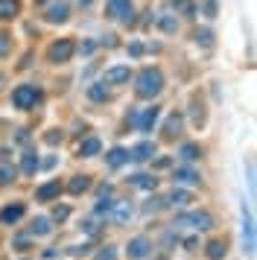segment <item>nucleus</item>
Segmentation results:
<instances>
[{"mask_svg":"<svg viewBox=\"0 0 257 260\" xmlns=\"http://www.w3.org/2000/svg\"><path fill=\"white\" fill-rule=\"evenodd\" d=\"M164 91V73L158 68H143L138 73V79H135V94L140 100H152V96H158Z\"/></svg>","mask_w":257,"mask_h":260,"instance_id":"f257e3e1","label":"nucleus"},{"mask_svg":"<svg viewBox=\"0 0 257 260\" xmlns=\"http://www.w3.org/2000/svg\"><path fill=\"white\" fill-rule=\"evenodd\" d=\"M35 103H41V88L38 85H18L12 91V106L21 108V111H29Z\"/></svg>","mask_w":257,"mask_h":260,"instance_id":"f03ea898","label":"nucleus"},{"mask_svg":"<svg viewBox=\"0 0 257 260\" xmlns=\"http://www.w3.org/2000/svg\"><path fill=\"white\" fill-rule=\"evenodd\" d=\"M73 53H76V44H73L70 38H58L56 44H50L47 59L53 61V64H68V61L73 59Z\"/></svg>","mask_w":257,"mask_h":260,"instance_id":"7ed1b4c3","label":"nucleus"},{"mask_svg":"<svg viewBox=\"0 0 257 260\" xmlns=\"http://www.w3.org/2000/svg\"><path fill=\"white\" fill-rule=\"evenodd\" d=\"M175 225H190V228H196V231H208L210 225H213V216H210L208 211L181 213V216H175Z\"/></svg>","mask_w":257,"mask_h":260,"instance_id":"20e7f679","label":"nucleus"},{"mask_svg":"<svg viewBox=\"0 0 257 260\" xmlns=\"http://www.w3.org/2000/svg\"><path fill=\"white\" fill-rule=\"evenodd\" d=\"M105 18L128 24V18H132V0H108L105 3Z\"/></svg>","mask_w":257,"mask_h":260,"instance_id":"39448f33","label":"nucleus"},{"mask_svg":"<svg viewBox=\"0 0 257 260\" xmlns=\"http://www.w3.org/2000/svg\"><path fill=\"white\" fill-rule=\"evenodd\" d=\"M70 18V6L65 3V0H56V3H50L44 12V21L47 24H65Z\"/></svg>","mask_w":257,"mask_h":260,"instance_id":"423d86ee","label":"nucleus"},{"mask_svg":"<svg viewBox=\"0 0 257 260\" xmlns=\"http://www.w3.org/2000/svg\"><path fill=\"white\" fill-rule=\"evenodd\" d=\"M132 79V71H128L126 64H117V68H108L103 73V85H123Z\"/></svg>","mask_w":257,"mask_h":260,"instance_id":"0eeeda50","label":"nucleus"},{"mask_svg":"<svg viewBox=\"0 0 257 260\" xmlns=\"http://www.w3.org/2000/svg\"><path fill=\"white\" fill-rule=\"evenodd\" d=\"M149 248H152V243L146 240V237H135V240L128 243L126 251H128V257L132 260H143L146 254H149Z\"/></svg>","mask_w":257,"mask_h":260,"instance_id":"6e6552de","label":"nucleus"},{"mask_svg":"<svg viewBox=\"0 0 257 260\" xmlns=\"http://www.w3.org/2000/svg\"><path fill=\"white\" fill-rule=\"evenodd\" d=\"M158 117H161V108L152 106V108H146V111H143L135 123H138L140 132H152V129H155V123H158Z\"/></svg>","mask_w":257,"mask_h":260,"instance_id":"1a4fd4ad","label":"nucleus"},{"mask_svg":"<svg viewBox=\"0 0 257 260\" xmlns=\"http://www.w3.org/2000/svg\"><path fill=\"white\" fill-rule=\"evenodd\" d=\"M23 211H26V208H23L21 202H15V205H6V208L0 211V222H3V225H15V222H18V219L23 216Z\"/></svg>","mask_w":257,"mask_h":260,"instance_id":"9d476101","label":"nucleus"},{"mask_svg":"<svg viewBox=\"0 0 257 260\" xmlns=\"http://www.w3.org/2000/svg\"><path fill=\"white\" fill-rule=\"evenodd\" d=\"M243 246L245 251H254V225H251V213L243 208Z\"/></svg>","mask_w":257,"mask_h":260,"instance_id":"9b49d317","label":"nucleus"},{"mask_svg":"<svg viewBox=\"0 0 257 260\" xmlns=\"http://www.w3.org/2000/svg\"><path fill=\"white\" fill-rule=\"evenodd\" d=\"M21 15V0H0V18L9 21V18H18Z\"/></svg>","mask_w":257,"mask_h":260,"instance_id":"f8f14e48","label":"nucleus"},{"mask_svg":"<svg viewBox=\"0 0 257 260\" xmlns=\"http://www.w3.org/2000/svg\"><path fill=\"white\" fill-rule=\"evenodd\" d=\"M181 126H184V117L181 114H170L167 123H164V135L167 138H175V135H181Z\"/></svg>","mask_w":257,"mask_h":260,"instance_id":"ddd939ff","label":"nucleus"},{"mask_svg":"<svg viewBox=\"0 0 257 260\" xmlns=\"http://www.w3.org/2000/svg\"><path fill=\"white\" fill-rule=\"evenodd\" d=\"M58 193H61V184H58V181H47L44 187L35 190V199H38V202H47V199H53V196H58Z\"/></svg>","mask_w":257,"mask_h":260,"instance_id":"4468645a","label":"nucleus"},{"mask_svg":"<svg viewBox=\"0 0 257 260\" xmlns=\"http://www.w3.org/2000/svg\"><path fill=\"white\" fill-rule=\"evenodd\" d=\"M173 178L178 181V184H199V173L196 170H190V167H178Z\"/></svg>","mask_w":257,"mask_h":260,"instance_id":"2eb2a0df","label":"nucleus"},{"mask_svg":"<svg viewBox=\"0 0 257 260\" xmlns=\"http://www.w3.org/2000/svg\"><path fill=\"white\" fill-rule=\"evenodd\" d=\"M152 155H155V143H152V141H143V143H138V146H135L132 158H135V161H149Z\"/></svg>","mask_w":257,"mask_h":260,"instance_id":"dca6fc26","label":"nucleus"},{"mask_svg":"<svg viewBox=\"0 0 257 260\" xmlns=\"http://www.w3.org/2000/svg\"><path fill=\"white\" fill-rule=\"evenodd\" d=\"M178 155H181V161H187V164H190V161H199V158H202V146H199V143H184V146L178 149Z\"/></svg>","mask_w":257,"mask_h":260,"instance_id":"f3484780","label":"nucleus"},{"mask_svg":"<svg viewBox=\"0 0 257 260\" xmlns=\"http://www.w3.org/2000/svg\"><path fill=\"white\" fill-rule=\"evenodd\" d=\"M128 158H132V155L126 152V149H123V146H117V149H111V152L105 155V161H108V167H123L128 161Z\"/></svg>","mask_w":257,"mask_h":260,"instance_id":"a211bd4d","label":"nucleus"},{"mask_svg":"<svg viewBox=\"0 0 257 260\" xmlns=\"http://www.w3.org/2000/svg\"><path fill=\"white\" fill-rule=\"evenodd\" d=\"M225 251H228V246H225L222 240H213V243H208V248H205L208 260H222L225 257Z\"/></svg>","mask_w":257,"mask_h":260,"instance_id":"6ab92c4d","label":"nucleus"},{"mask_svg":"<svg viewBox=\"0 0 257 260\" xmlns=\"http://www.w3.org/2000/svg\"><path fill=\"white\" fill-rule=\"evenodd\" d=\"M155 24H158V29H161V32L173 36L175 29H178V18H175V15H161V18H158Z\"/></svg>","mask_w":257,"mask_h":260,"instance_id":"aec40b11","label":"nucleus"},{"mask_svg":"<svg viewBox=\"0 0 257 260\" xmlns=\"http://www.w3.org/2000/svg\"><path fill=\"white\" fill-rule=\"evenodd\" d=\"M132 184L140 190H155V184H158V178L155 176H146V173H138V176H132Z\"/></svg>","mask_w":257,"mask_h":260,"instance_id":"412c9836","label":"nucleus"},{"mask_svg":"<svg viewBox=\"0 0 257 260\" xmlns=\"http://www.w3.org/2000/svg\"><path fill=\"white\" fill-rule=\"evenodd\" d=\"M88 187H91V178H88V176H76V178H73V181L68 184V193L79 196V193H85Z\"/></svg>","mask_w":257,"mask_h":260,"instance_id":"4be33fe9","label":"nucleus"},{"mask_svg":"<svg viewBox=\"0 0 257 260\" xmlns=\"http://www.w3.org/2000/svg\"><path fill=\"white\" fill-rule=\"evenodd\" d=\"M100 149H103V143L97 141V138H88V141L79 146V155H82V158H93V155L100 152Z\"/></svg>","mask_w":257,"mask_h":260,"instance_id":"5701e85b","label":"nucleus"},{"mask_svg":"<svg viewBox=\"0 0 257 260\" xmlns=\"http://www.w3.org/2000/svg\"><path fill=\"white\" fill-rule=\"evenodd\" d=\"M193 202V196H190V190H173V196H170V205H178V208H187Z\"/></svg>","mask_w":257,"mask_h":260,"instance_id":"b1692460","label":"nucleus"},{"mask_svg":"<svg viewBox=\"0 0 257 260\" xmlns=\"http://www.w3.org/2000/svg\"><path fill=\"white\" fill-rule=\"evenodd\" d=\"M21 170H23V173H26V176H33L35 170H38V155H35V152H23Z\"/></svg>","mask_w":257,"mask_h":260,"instance_id":"393cba45","label":"nucleus"},{"mask_svg":"<svg viewBox=\"0 0 257 260\" xmlns=\"http://www.w3.org/2000/svg\"><path fill=\"white\" fill-rule=\"evenodd\" d=\"M88 96H91V100H97V103H100V100H108V88H105L103 82H97V85H91V88H88Z\"/></svg>","mask_w":257,"mask_h":260,"instance_id":"a878e982","label":"nucleus"},{"mask_svg":"<svg viewBox=\"0 0 257 260\" xmlns=\"http://www.w3.org/2000/svg\"><path fill=\"white\" fill-rule=\"evenodd\" d=\"M33 234H38V237L50 234V219H47V216H38V219L33 222Z\"/></svg>","mask_w":257,"mask_h":260,"instance_id":"bb28decb","label":"nucleus"},{"mask_svg":"<svg viewBox=\"0 0 257 260\" xmlns=\"http://www.w3.org/2000/svg\"><path fill=\"white\" fill-rule=\"evenodd\" d=\"M15 176H18V170H15V167H9V164L0 167V184H12Z\"/></svg>","mask_w":257,"mask_h":260,"instance_id":"cd10ccee","label":"nucleus"},{"mask_svg":"<svg viewBox=\"0 0 257 260\" xmlns=\"http://www.w3.org/2000/svg\"><path fill=\"white\" fill-rule=\"evenodd\" d=\"M216 12H219V3L216 0H202V15L205 18H216Z\"/></svg>","mask_w":257,"mask_h":260,"instance_id":"c85d7f7f","label":"nucleus"},{"mask_svg":"<svg viewBox=\"0 0 257 260\" xmlns=\"http://www.w3.org/2000/svg\"><path fill=\"white\" fill-rule=\"evenodd\" d=\"M196 41L202 47H213V32L210 29H196Z\"/></svg>","mask_w":257,"mask_h":260,"instance_id":"c756f323","label":"nucleus"},{"mask_svg":"<svg viewBox=\"0 0 257 260\" xmlns=\"http://www.w3.org/2000/svg\"><path fill=\"white\" fill-rule=\"evenodd\" d=\"M9 50H12V36L0 29V59H3V56H9Z\"/></svg>","mask_w":257,"mask_h":260,"instance_id":"7c9ffc66","label":"nucleus"},{"mask_svg":"<svg viewBox=\"0 0 257 260\" xmlns=\"http://www.w3.org/2000/svg\"><path fill=\"white\" fill-rule=\"evenodd\" d=\"M114 216H117V222H126L128 216H132V208H128L126 202H117V213Z\"/></svg>","mask_w":257,"mask_h":260,"instance_id":"2f4dec72","label":"nucleus"},{"mask_svg":"<svg viewBox=\"0 0 257 260\" xmlns=\"http://www.w3.org/2000/svg\"><path fill=\"white\" fill-rule=\"evenodd\" d=\"M44 141L50 143V146H56V143H61V132H58V129H53L50 135H44Z\"/></svg>","mask_w":257,"mask_h":260,"instance_id":"473e14b6","label":"nucleus"},{"mask_svg":"<svg viewBox=\"0 0 257 260\" xmlns=\"http://www.w3.org/2000/svg\"><path fill=\"white\" fill-rule=\"evenodd\" d=\"M97 260H117V251L111 246L105 248V251H100V254H97Z\"/></svg>","mask_w":257,"mask_h":260,"instance_id":"72a5a7b5","label":"nucleus"},{"mask_svg":"<svg viewBox=\"0 0 257 260\" xmlns=\"http://www.w3.org/2000/svg\"><path fill=\"white\" fill-rule=\"evenodd\" d=\"M68 216H70V211H68V208H56V211H53V219H58V222H65Z\"/></svg>","mask_w":257,"mask_h":260,"instance_id":"f704fd0d","label":"nucleus"},{"mask_svg":"<svg viewBox=\"0 0 257 260\" xmlns=\"http://www.w3.org/2000/svg\"><path fill=\"white\" fill-rule=\"evenodd\" d=\"M15 248H18V251H26V248H29V240H26V237H18V240H15Z\"/></svg>","mask_w":257,"mask_h":260,"instance_id":"c9c22d12","label":"nucleus"},{"mask_svg":"<svg viewBox=\"0 0 257 260\" xmlns=\"http://www.w3.org/2000/svg\"><path fill=\"white\" fill-rule=\"evenodd\" d=\"M184 248H187V251H196V248H199V240H196V237H187V240H184Z\"/></svg>","mask_w":257,"mask_h":260,"instance_id":"e433bc0d","label":"nucleus"},{"mask_svg":"<svg viewBox=\"0 0 257 260\" xmlns=\"http://www.w3.org/2000/svg\"><path fill=\"white\" fill-rule=\"evenodd\" d=\"M128 53H132V56H140V53H143V44H138V41H135V44L128 47Z\"/></svg>","mask_w":257,"mask_h":260,"instance_id":"4c0bfd02","label":"nucleus"},{"mask_svg":"<svg viewBox=\"0 0 257 260\" xmlns=\"http://www.w3.org/2000/svg\"><path fill=\"white\" fill-rule=\"evenodd\" d=\"M155 167H158V170H164V167H170V158H158V161H155Z\"/></svg>","mask_w":257,"mask_h":260,"instance_id":"58836bf2","label":"nucleus"},{"mask_svg":"<svg viewBox=\"0 0 257 260\" xmlns=\"http://www.w3.org/2000/svg\"><path fill=\"white\" fill-rule=\"evenodd\" d=\"M29 141V135H26V129H21V135H18V143H26Z\"/></svg>","mask_w":257,"mask_h":260,"instance_id":"ea45409f","label":"nucleus"},{"mask_svg":"<svg viewBox=\"0 0 257 260\" xmlns=\"http://www.w3.org/2000/svg\"><path fill=\"white\" fill-rule=\"evenodd\" d=\"M170 6H184V0H167Z\"/></svg>","mask_w":257,"mask_h":260,"instance_id":"a19ab883","label":"nucleus"},{"mask_svg":"<svg viewBox=\"0 0 257 260\" xmlns=\"http://www.w3.org/2000/svg\"><path fill=\"white\" fill-rule=\"evenodd\" d=\"M76 3H82V6H91L93 0H76Z\"/></svg>","mask_w":257,"mask_h":260,"instance_id":"79ce46f5","label":"nucleus"},{"mask_svg":"<svg viewBox=\"0 0 257 260\" xmlns=\"http://www.w3.org/2000/svg\"><path fill=\"white\" fill-rule=\"evenodd\" d=\"M44 3H47V0H35V6H44Z\"/></svg>","mask_w":257,"mask_h":260,"instance_id":"37998d69","label":"nucleus"},{"mask_svg":"<svg viewBox=\"0 0 257 260\" xmlns=\"http://www.w3.org/2000/svg\"><path fill=\"white\" fill-rule=\"evenodd\" d=\"M3 82H6V76H3V73H0V85H3Z\"/></svg>","mask_w":257,"mask_h":260,"instance_id":"c03bdc74","label":"nucleus"}]
</instances>
